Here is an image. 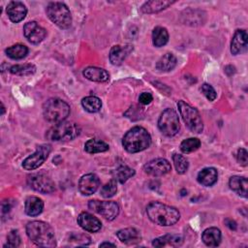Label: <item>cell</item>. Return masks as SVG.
<instances>
[{"mask_svg": "<svg viewBox=\"0 0 248 248\" xmlns=\"http://www.w3.org/2000/svg\"><path fill=\"white\" fill-rule=\"evenodd\" d=\"M5 51H6V54L10 58L15 59V60H18V59L24 58L27 55L28 48L24 45L16 44V45H14V46L8 47Z\"/></svg>", "mask_w": 248, "mask_h": 248, "instance_id": "4dcf8cb0", "label": "cell"}, {"mask_svg": "<svg viewBox=\"0 0 248 248\" xmlns=\"http://www.w3.org/2000/svg\"><path fill=\"white\" fill-rule=\"evenodd\" d=\"M104 246H115V244L113 243H110V242H103L100 244V247H104Z\"/></svg>", "mask_w": 248, "mask_h": 248, "instance_id": "b9f144b4", "label": "cell"}, {"mask_svg": "<svg viewBox=\"0 0 248 248\" xmlns=\"http://www.w3.org/2000/svg\"><path fill=\"white\" fill-rule=\"evenodd\" d=\"M174 1H167V0H151V1H147L145 2L140 10L142 13L144 14H153V13H158L166 8H168L169 6H170L171 4H173Z\"/></svg>", "mask_w": 248, "mask_h": 248, "instance_id": "484cf974", "label": "cell"}, {"mask_svg": "<svg viewBox=\"0 0 248 248\" xmlns=\"http://www.w3.org/2000/svg\"><path fill=\"white\" fill-rule=\"evenodd\" d=\"M88 207L109 221L114 220L119 214V206L112 201L101 202L98 200H92L89 202Z\"/></svg>", "mask_w": 248, "mask_h": 248, "instance_id": "9c48e42d", "label": "cell"}, {"mask_svg": "<svg viewBox=\"0 0 248 248\" xmlns=\"http://www.w3.org/2000/svg\"><path fill=\"white\" fill-rule=\"evenodd\" d=\"M10 72L16 76H31L36 72V67L33 64H19L14 65L10 68Z\"/></svg>", "mask_w": 248, "mask_h": 248, "instance_id": "1f68e13d", "label": "cell"}, {"mask_svg": "<svg viewBox=\"0 0 248 248\" xmlns=\"http://www.w3.org/2000/svg\"><path fill=\"white\" fill-rule=\"evenodd\" d=\"M177 108L188 129L197 134L202 133L203 129V123L199 111L184 101H178Z\"/></svg>", "mask_w": 248, "mask_h": 248, "instance_id": "52a82bcc", "label": "cell"}, {"mask_svg": "<svg viewBox=\"0 0 248 248\" xmlns=\"http://www.w3.org/2000/svg\"><path fill=\"white\" fill-rule=\"evenodd\" d=\"M230 188L235 192L238 196L247 198V187H248V181L246 177L234 175L232 176L229 180Z\"/></svg>", "mask_w": 248, "mask_h": 248, "instance_id": "d4e9b609", "label": "cell"}, {"mask_svg": "<svg viewBox=\"0 0 248 248\" xmlns=\"http://www.w3.org/2000/svg\"><path fill=\"white\" fill-rule=\"evenodd\" d=\"M78 223L84 231L89 232H96L102 227L101 221L88 212H81L78 216Z\"/></svg>", "mask_w": 248, "mask_h": 248, "instance_id": "9a60e30c", "label": "cell"}, {"mask_svg": "<svg viewBox=\"0 0 248 248\" xmlns=\"http://www.w3.org/2000/svg\"><path fill=\"white\" fill-rule=\"evenodd\" d=\"M133 50L132 45H124V46H113L109 51V60L112 65L118 66L121 65L122 62L126 59V57Z\"/></svg>", "mask_w": 248, "mask_h": 248, "instance_id": "ac0fdd59", "label": "cell"}, {"mask_svg": "<svg viewBox=\"0 0 248 248\" xmlns=\"http://www.w3.org/2000/svg\"><path fill=\"white\" fill-rule=\"evenodd\" d=\"M70 240L74 241V240H77L78 241V244H82V245H86V244H89L90 243V237L86 234H77V233H73L71 236H70Z\"/></svg>", "mask_w": 248, "mask_h": 248, "instance_id": "ab89813d", "label": "cell"}, {"mask_svg": "<svg viewBox=\"0 0 248 248\" xmlns=\"http://www.w3.org/2000/svg\"><path fill=\"white\" fill-rule=\"evenodd\" d=\"M197 179L203 186H212L217 182L218 172L214 168H204L198 173Z\"/></svg>", "mask_w": 248, "mask_h": 248, "instance_id": "cb8c5ba5", "label": "cell"}, {"mask_svg": "<svg viewBox=\"0 0 248 248\" xmlns=\"http://www.w3.org/2000/svg\"><path fill=\"white\" fill-rule=\"evenodd\" d=\"M116 179L120 183L126 182L130 177H132L135 174V170L127 166H120L116 170Z\"/></svg>", "mask_w": 248, "mask_h": 248, "instance_id": "e575fe53", "label": "cell"}, {"mask_svg": "<svg viewBox=\"0 0 248 248\" xmlns=\"http://www.w3.org/2000/svg\"><path fill=\"white\" fill-rule=\"evenodd\" d=\"M117 191V185H116V180L111 179L108 183H106L102 189H101V195L104 198H111L116 194Z\"/></svg>", "mask_w": 248, "mask_h": 248, "instance_id": "d590c367", "label": "cell"}, {"mask_svg": "<svg viewBox=\"0 0 248 248\" xmlns=\"http://www.w3.org/2000/svg\"><path fill=\"white\" fill-rule=\"evenodd\" d=\"M172 161L175 167V170L178 173L183 174L187 171L188 168H189V163L187 161V159L181 155V154H173L172 156Z\"/></svg>", "mask_w": 248, "mask_h": 248, "instance_id": "836d02e7", "label": "cell"}, {"mask_svg": "<svg viewBox=\"0 0 248 248\" xmlns=\"http://www.w3.org/2000/svg\"><path fill=\"white\" fill-rule=\"evenodd\" d=\"M158 127L165 136H175L180 129L179 118L176 111L172 108L165 109L158 119Z\"/></svg>", "mask_w": 248, "mask_h": 248, "instance_id": "ba28073f", "label": "cell"}, {"mask_svg": "<svg viewBox=\"0 0 248 248\" xmlns=\"http://www.w3.org/2000/svg\"><path fill=\"white\" fill-rule=\"evenodd\" d=\"M151 143V137L149 133L142 127L136 126L130 129L122 139V145L129 153L140 152Z\"/></svg>", "mask_w": 248, "mask_h": 248, "instance_id": "3957f363", "label": "cell"}, {"mask_svg": "<svg viewBox=\"0 0 248 248\" xmlns=\"http://www.w3.org/2000/svg\"><path fill=\"white\" fill-rule=\"evenodd\" d=\"M25 213L29 216H38L44 209V202L38 197H28L24 204Z\"/></svg>", "mask_w": 248, "mask_h": 248, "instance_id": "7402d4cb", "label": "cell"}, {"mask_svg": "<svg viewBox=\"0 0 248 248\" xmlns=\"http://www.w3.org/2000/svg\"><path fill=\"white\" fill-rule=\"evenodd\" d=\"M108 148H109L108 144L99 139H90L84 144L85 151L90 154L105 152L108 150Z\"/></svg>", "mask_w": 248, "mask_h": 248, "instance_id": "83f0119b", "label": "cell"}, {"mask_svg": "<svg viewBox=\"0 0 248 248\" xmlns=\"http://www.w3.org/2000/svg\"><path fill=\"white\" fill-rule=\"evenodd\" d=\"M177 60L172 53L164 54L156 63V69L162 72H169L176 66Z\"/></svg>", "mask_w": 248, "mask_h": 248, "instance_id": "4316f807", "label": "cell"}, {"mask_svg": "<svg viewBox=\"0 0 248 248\" xmlns=\"http://www.w3.org/2000/svg\"><path fill=\"white\" fill-rule=\"evenodd\" d=\"M50 151L51 146L49 144L39 145L36 151L23 161L22 167L27 170H33L35 169H38L47 159Z\"/></svg>", "mask_w": 248, "mask_h": 248, "instance_id": "8fae6325", "label": "cell"}, {"mask_svg": "<svg viewBox=\"0 0 248 248\" xmlns=\"http://www.w3.org/2000/svg\"><path fill=\"white\" fill-rule=\"evenodd\" d=\"M43 114L46 121L50 123H60L70 114V106L58 98H50L43 105Z\"/></svg>", "mask_w": 248, "mask_h": 248, "instance_id": "277c9868", "label": "cell"}, {"mask_svg": "<svg viewBox=\"0 0 248 248\" xmlns=\"http://www.w3.org/2000/svg\"><path fill=\"white\" fill-rule=\"evenodd\" d=\"M247 32L244 29H237L231 42V52L233 55L242 53L247 48Z\"/></svg>", "mask_w": 248, "mask_h": 248, "instance_id": "2e32d148", "label": "cell"}, {"mask_svg": "<svg viewBox=\"0 0 248 248\" xmlns=\"http://www.w3.org/2000/svg\"><path fill=\"white\" fill-rule=\"evenodd\" d=\"M80 134V127L69 121H63L49 128L46 134L47 140L52 141H67L74 140Z\"/></svg>", "mask_w": 248, "mask_h": 248, "instance_id": "5b68a950", "label": "cell"}, {"mask_svg": "<svg viewBox=\"0 0 248 248\" xmlns=\"http://www.w3.org/2000/svg\"><path fill=\"white\" fill-rule=\"evenodd\" d=\"M4 111H5V108H4L3 104H2V113H1V114H3V113H4Z\"/></svg>", "mask_w": 248, "mask_h": 248, "instance_id": "7bdbcfd3", "label": "cell"}, {"mask_svg": "<svg viewBox=\"0 0 248 248\" xmlns=\"http://www.w3.org/2000/svg\"><path fill=\"white\" fill-rule=\"evenodd\" d=\"M201 146V140L197 138H189L184 140L180 144V149L183 153H192L199 149Z\"/></svg>", "mask_w": 248, "mask_h": 248, "instance_id": "d6a6232c", "label": "cell"}, {"mask_svg": "<svg viewBox=\"0 0 248 248\" xmlns=\"http://www.w3.org/2000/svg\"><path fill=\"white\" fill-rule=\"evenodd\" d=\"M20 244V237L17 232V231H11L7 236V244L4 245V247H12L16 248L18 247Z\"/></svg>", "mask_w": 248, "mask_h": 248, "instance_id": "8d00e7d4", "label": "cell"}, {"mask_svg": "<svg viewBox=\"0 0 248 248\" xmlns=\"http://www.w3.org/2000/svg\"><path fill=\"white\" fill-rule=\"evenodd\" d=\"M148 218L159 226H172L180 218L179 211L172 206L159 202H152L146 207Z\"/></svg>", "mask_w": 248, "mask_h": 248, "instance_id": "6da1fadb", "label": "cell"}, {"mask_svg": "<svg viewBox=\"0 0 248 248\" xmlns=\"http://www.w3.org/2000/svg\"><path fill=\"white\" fill-rule=\"evenodd\" d=\"M169 41L168 30L162 26H157L153 29L152 32V42L153 45L157 47L165 46Z\"/></svg>", "mask_w": 248, "mask_h": 248, "instance_id": "f1b7e54d", "label": "cell"}, {"mask_svg": "<svg viewBox=\"0 0 248 248\" xmlns=\"http://www.w3.org/2000/svg\"><path fill=\"white\" fill-rule=\"evenodd\" d=\"M171 170L170 162L164 158H157L149 161L143 166V170L145 173L151 176H162L167 174Z\"/></svg>", "mask_w": 248, "mask_h": 248, "instance_id": "7c38bea8", "label": "cell"}, {"mask_svg": "<svg viewBox=\"0 0 248 248\" xmlns=\"http://www.w3.org/2000/svg\"><path fill=\"white\" fill-rule=\"evenodd\" d=\"M202 240L208 247H216L221 242V231L214 227L208 228L203 231Z\"/></svg>", "mask_w": 248, "mask_h": 248, "instance_id": "603a6c76", "label": "cell"}, {"mask_svg": "<svg viewBox=\"0 0 248 248\" xmlns=\"http://www.w3.org/2000/svg\"><path fill=\"white\" fill-rule=\"evenodd\" d=\"M100 186V179L95 173H87L80 177L78 189L82 195L89 196L94 194Z\"/></svg>", "mask_w": 248, "mask_h": 248, "instance_id": "5bb4252c", "label": "cell"}, {"mask_svg": "<svg viewBox=\"0 0 248 248\" xmlns=\"http://www.w3.org/2000/svg\"><path fill=\"white\" fill-rule=\"evenodd\" d=\"M201 91L202 92V94L206 97V99L208 101H214L217 97V94H216V91L215 89L208 83H203L201 87Z\"/></svg>", "mask_w": 248, "mask_h": 248, "instance_id": "74e56055", "label": "cell"}, {"mask_svg": "<svg viewBox=\"0 0 248 248\" xmlns=\"http://www.w3.org/2000/svg\"><path fill=\"white\" fill-rule=\"evenodd\" d=\"M82 74L85 78L95 82H105L109 79L108 73L99 67H87L83 70Z\"/></svg>", "mask_w": 248, "mask_h": 248, "instance_id": "ffe728a7", "label": "cell"}, {"mask_svg": "<svg viewBox=\"0 0 248 248\" xmlns=\"http://www.w3.org/2000/svg\"><path fill=\"white\" fill-rule=\"evenodd\" d=\"M48 18L59 28L67 29L72 24V16L69 8L62 2H50L46 9Z\"/></svg>", "mask_w": 248, "mask_h": 248, "instance_id": "8992f818", "label": "cell"}, {"mask_svg": "<svg viewBox=\"0 0 248 248\" xmlns=\"http://www.w3.org/2000/svg\"><path fill=\"white\" fill-rule=\"evenodd\" d=\"M118 239L125 244H136L140 241V233L135 228H126L116 232Z\"/></svg>", "mask_w": 248, "mask_h": 248, "instance_id": "44dd1931", "label": "cell"}, {"mask_svg": "<svg viewBox=\"0 0 248 248\" xmlns=\"http://www.w3.org/2000/svg\"><path fill=\"white\" fill-rule=\"evenodd\" d=\"M23 34L30 43L37 45L46 38V31L36 21H29L23 26Z\"/></svg>", "mask_w": 248, "mask_h": 248, "instance_id": "4fadbf2b", "label": "cell"}, {"mask_svg": "<svg viewBox=\"0 0 248 248\" xmlns=\"http://www.w3.org/2000/svg\"><path fill=\"white\" fill-rule=\"evenodd\" d=\"M26 233L29 239L38 246L54 247L56 240L52 228L43 221H32L26 225Z\"/></svg>", "mask_w": 248, "mask_h": 248, "instance_id": "7a4b0ae2", "label": "cell"}, {"mask_svg": "<svg viewBox=\"0 0 248 248\" xmlns=\"http://www.w3.org/2000/svg\"><path fill=\"white\" fill-rule=\"evenodd\" d=\"M183 243V237L179 234H165L163 236L157 237L152 241V245L154 247H165V246H171V247H178Z\"/></svg>", "mask_w": 248, "mask_h": 248, "instance_id": "d6986e66", "label": "cell"}, {"mask_svg": "<svg viewBox=\"0 0 248 248\" xmlns=\"http://www.w3.org/2000/svg\"><path fill=\"white\" fill-rule=\"evenodd\" d=\"M81 105L83 108L91 113L98 112L102 108L101 100L96 96H87L81 100Z\"/></svg>", "mask_w": 248, "mask_h": 248, "instance_id": "f546056e", "label": "cell"}, {"mask_svg": "<svg viewBox=\"0 0 248 248\" xmlns=\"http://www.w3.org/2000/svg\"><path fill=\"white\" fill-rule=\"evenodd\" d=\"M152 100H153V96L149 92H142L139 97V102L144 106L150 104Z\"/></svg>", "mask_w": 248, "mask_h": 248, "instance_id": "60d3db41", "label": "cell"}, {"mask_svg": "<svg viewBox=\"0 0 248 248\" xmlns=\"http://www.w3.org/2000/svg\"><path fill=\"white\" fill-rule=\"evenodd\" d=\"M27 183L30 186V188L43 194L52 193L55 189L53 181L47 175L42 172L29 174L27 176Z\"/></svg>", "mask_w": 248, "mask_h": 248, "instance_id": "30bf717a", "label": "cell"}, {"mask_svg": "<svg viewBox=\"0 0 248 248\" xmlns=\"http://www.w3.org/2000/svg\"><path fill=\"white\" fill-rule=\"evenodd\" d=\"M236 160L240 165H242L244 167L247 166V164H248V153L244 148H239L237 150Z\"/></svg>", "mask_w": 248, "mask_h": 248, "instance_id": "f35d334b", "label": "cell"}, {"mask_svg": "<svg viewBox=\"0 0 248 248\" xmlns=\"http://www.w3.org/2000/svg\"><path fill=\"white\" fill-rule=\"evenodd\" d=\"M6 12L10 20L16 23L21 21L25 17L27 14V9L20 1H11L7 6Z\"/></svg>", "mask_w": 248, "mask_h": 248, "instance_id": "e0dca14e", "label": "cell"}]
</instances>
